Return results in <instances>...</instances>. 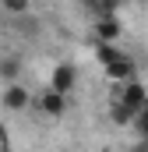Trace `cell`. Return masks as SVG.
<instances>
[{"instance_id":"5b68a950","label":"cell","mask_w":148,"mask_h":152,"mask_svg":"<svg viewBox=\"0 0 148 152\" xmlns=\"http://www.w3.org/2000/svg\"><path fill=\"white\" fill-rule=\"evenodd\" d=\"M102 71H106V78H110V81H120V85H123V81H134V71H138V67H134V60H131V57L123 53L120 60L106 64Z\"/></svg>"},{"instance_id":"8992f818","label":"cell","mask_w":148,"mask_h":152,"mask_svg":"<svg viewBox=\"0 0 148 152\" xmlns=\"http://www.w3.org/2000/svg\"><path fill=\"white\" fill-rule=\"evenodd\" d=\"M95 36H99V42H116V39H120V21H116V14H102V18L95 21Z\"/></svg>"},{"instance_id":"5bb4252c","label":"cell","mask_w":148,"mask_h":152,"mask_svg":"<svg viewBox=\"0 0 148 152\" xmlns=\"http://www.w3.org/2000/svg\"><path fill=\"white\" fill-rule=\"evenodd\" d=\"M0 60H4V57H0Z\"/></svg>"},{"instance_id":"9c48e42d","label":"cell","mask_w":148,"mask_h":152,"mask_svg":"<svg viewBox=\"0 0 148 152\" xmlns=\"http://www.w3.org/2000/svg\"><path fill=\"white\" fill-rule=\"evenodd\" d=\"M0 7H4L7 14H25V11L32 7V0H0Z\"/></svg>"},{"instance_id":"3957f363","label":"cell","mask_w":148,"mask_h":152,"mask_svg":"<svg viewBox=\"0 0 148 152\" xmlns=\"http://www.w3.org/2000/svg\"><path fill=\"white\" fill-rule=\"evenodd\" d=\"M4 106L11 110V113H21V110H28V103H32V96H28V88L25 85H18V81H11V85H4Z\"/></svg>"},{"instance_id":"52a82bcc","label":"cell","mask_w":148,"mask_h":152,"mask_svg":"<svg viewBox=\"0 0 148 152\" xmlns=\"http://www.w3.org/2000/svg\"><path fill=\"white\" fill-rule=\"evenodd\" d=\"M18 75H21V57H18V53L4 57V60H0V78L11 85V81H18Z\"/></svg>"},{"instance_id":"277c9868","label":"cell","mask_w":148,"mask_h":152,"mask_svg":"<svg viewBox=\"0 0 148 152\" xmlns=\"http://www.w3.org/2000/svg\"><path fill=\"white\" fill-rule=\"evenodd\" d=\"M39 110H42L46 117H64V113H67V96L46 85L42 96H39Z\"/></svg>"},{"instance_id":"30bf717a","label":"cell","mask_w":148,"mask_h":152,"mask_svg":"<svg viewBox=\"0 0 148 152\" xmlns=\"http://www.w3.org/2000/svg\"><path fill=\"white\" fill-rule=\"evenodd\" d=\"M110 113H113V120H116V124H131V120H134V113H131V110H127L120 99L113 103V110H110Z\"/></svg>"},{"instance_id":"6da1fadb","label":"cell","mask_w":148,"mask_h":152,"mask_svg":"<svg viewBox=\"0 0 148 152\" xmlns=\"http://www.w3.org/2000/svg\"><path fill=\"white\" fill-rule=\"evenodd\" d=\"M120 103L131 110V113L138 117L141 110H145V103H148V92H145V85L134 78V81H123V88H120Z\"/></svg>"},{"instance_id":"7c38bea8","label":"cell","mask_w":148,"mask_h":152,"mask_svg":"<svg viewBox=\"0 0 148 152\" xmlns=\"http://www.w3.org/2000/svg\"><path fill=\"white\" fill-rule=\"evenodd\" d=\"M134 124H138V131H141V134L148 138V103H145V110H141V113L134 117Z\"/></svg>"},{"instance_id":"8fae6325","label":"cell","mask_w":148,"mask_h":152,"mask_svg":"<svg viewBox=\"0 0 148 152\" xmlns=\"http://www.w3.org/2000/svg\"><path fill=\"white\" fill-rule=\"evenodd\" d=\"M120 4H123V0H99V18H102V14H116Z\"/></svg>"},{"instance_id":"4fadbf2b","label":"cell","mask_w":148,"mask_h":152,"mask_svg":"<svg viewBox=\"0 0 148 152\" xmlns=\"http://www.w3.org/2000/svg\"><path fill=\"white\" fill-rule=\"evenodd\" d=\"M131 152H148V138H145V142H138V145H134Z\"/></svg>"},{"instance_id":"ba28073f","label":"cell","mask_w":148,"mask_h":152,"mask_svg":"<svg viewBox=\"0 0 148 152\" xmlns=\"http://www.w3.org/2000/svg\"><path fill=\"white\" fill-rule=\"evenodd\" d=\"M95 57H99V64L106 67V64H113V60H120L123 53H120V50H116L113 42H99V50H95Z\"/></svg>"},{"instance_id":"7a4b0ae2","label":"cell","mask_w":148,"mask_h":152,"mask_svg":"<svg viewBox=\"0 0 148 152\" xmlns=\"http://www.w3.org/2000/svg\"><path fill=\"white\" fill-rule=\"evenodd\" d=\"M74 81H78V67H74L71 60H64V64H57V67H53V75H49V88H57V92L71 96Z\"/></svg>"}]
</instances>
